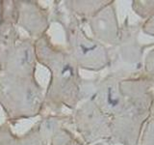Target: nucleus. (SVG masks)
<instances>
[{
  "label": "nucleus",
  "mask_w": 154,
  "mask_h": 145,
  "mask_svg": "<svg viewBox=\"0 0 154 145\" xmlns=\"http://www.w3.org/2000/svg\"><path fill=\"white\" fill-rule=\"evenodd\" d=\"M42 57L38 59L45 63L53 72L52 76V89L50 94L55 95L57 98L64 101L66 104H69V79L75 77L73 65L71 64L69 56L62 51H55L54 50L42 53Z\"/></svg>",
  "instance_id": "f257e3e1"
},
{
  "label": "nucleus",
  "mask_w": 154,
  "mask_h": 145,
  "mask_svg": "<svg viewBox=\"0 0 154 145\" xmlns=\"http://www.w3.org/2000/svg\"><path fill=\"white\" fill-rule=\"evenodd\" d=\"M29 43V42H28ZM28 43L19 45L16 50V52H13V57L9 58L6 66L9 69H12L13 72H17L20 76L28 77L29 74L33 75L34 58H33V48Z\"/></svg>",
  "instance_id": "f03ea898"
},
{
  "label": "nucleus",
  "mask_w": 154,
  "mask_h": 145,
  "mask_svg": "<svg viewBox=\"0 0 154 145\" xmlns=\"http://www.w3.org/2000/svg\"><path fill=\"white\" fill-rule=\"evenodd\" d=\"M69 137H66V142H63V143H60V144H58V145H70L69 144ZM53 145H57L55 142H53Z\"/></svg>",
  "instance_id": "7ed1b4c3"
}]
</instances>
